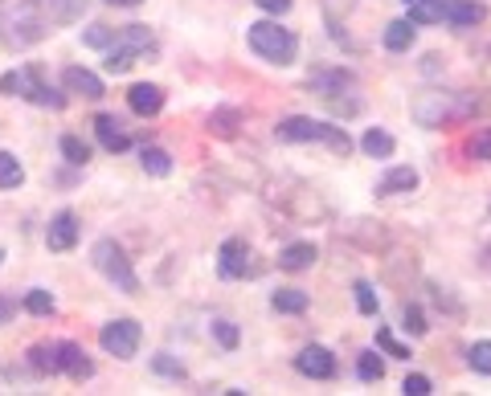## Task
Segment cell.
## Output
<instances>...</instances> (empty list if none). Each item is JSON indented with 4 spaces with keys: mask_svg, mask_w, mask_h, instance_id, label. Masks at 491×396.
I'll list each match as a JSON object with an SVG mask.
<instances>
[{
    "mask_svg": "<svg viewBox=\"0 0 491 396\" xmlns=\"http://www.w3.org/2000/svg\"><path fill=\"white\" fill-rule=\"evenodd\" d=\"M29 364H33L37 372H58V344H37L33 352H29Z\"/></svg>",
    "mask_w": 491,
    "mask_h": 396,
    "instance_id": "obj_24",
    "label": "cell"
},
{
    "mask_svg": "<svg viewBox=\"0 0 491 396\" xmlns=\"http://www.w3.org/2000/svg\"><path fill=\"white\" fill-rule=\"evenodd\" d=\"M25 180V167L13 151H0V188H17Z\"/></svg>",
    "mask_w": 491,
    "mask_h": 396,
    "instance_id": "obj_22",
    "label": "cell"
},
{
    "mask_svg": "<svg viewBox=\"0 0 491 396\" xmlns=\"http://www.w3.org/2000/svg\"><path fill=\"white\" fill-rule=\"evenodd\" d=\"M414 188H418V172H414V167H393V172H385V180L377 184V193L393 196V193H414Z\"/></svg>",
    "mask_w": 491,
    "mask_h": 396,
    "instance_id": "obj_16",
    "label": "cell"
},
{
    "mask_svg": "<svg viewBox=\"0 0 491 396\" xmlns=\"http://www.w3.org/2000/svg\"><path fill=\"white\" fill-rule=\"evenodd\" d=\"M217 270H222V278H246V274H250V246H246L241 238H230L222 246Z\"/></svg>",
    "mask_w": 491,
    "mask_h": 396,
    "instance_id": "obj_8",
    "label": "cell"
},
{
    "mask_svg": "<svg viewBox=\"0 0 491 396\" xmlns=\"http://www.w3.org/2000/svg\"><path fill=\"white\" fill-rule=\"evenodd\" d=\"M74 241H78V217H74V212H58V217L50 220L45 246L54 249V254H66V249H74Z\"/></svg>",
    "mask_w": 491,
    "mask_h": 396,
    "instance_id": "obj_9",
    "label": "cell"
},
{
    "mask_svg": "<svg viewBox=\"0 0 491 396\" xmlns=\"http://www.w3.org/2000/svg\"><path fill=\"white\" fill-rule=\"evenodd\" d=\"M214 335H217V344H222L225 352H233V347H238V327H233L230 319H214Z\"/></svg>",
    "mask_w": 491,
    "mask_h": 396,
    "instance_id": "obj_31",
    "label": "cell"
},
{
    "mask_svg": "<svg viewBox=\"0 0 491 396\" xmlns=\"http://www.w3.org/2000/svg\"><path fill=\"white\" fill-rule=\"evenodd\" d=\"M95 135H98V143H103L107 151H127V148H132V140H127L123 123H119L115 115H98L95 119Z\"/></svg>",
    "mask_w": 491,
    "mask_h": 396,
    "instance_id": "obj_13",
    "label": "cell"
},
{
    "mask_svg": "<svg viewBox=\"0 0 491 396\" xmlns=\"http://www.w3.org/2000/svg\"><path fill=\"white\" fill-rule=\"evenodd\" d=\"M140 164H143V172H152V176H168L172 172V156L164 148H143Z\"/></svg>",
    "mask_w": 491,
    "mask_h": 396,
    "instance_id": "obj_20",
    "label": "cell"
},
{
    "mask_svg": "<svg viewBox=\"0 0 491 396\" xmlns=\"http://www.w3.org/2000/svg\"><path fill=\"white\" fill-rule=\"evenodd\" d=\"M467 364H471L479 376H491V339H483V344H475L471 352H467Z\"/></svg>",
    "mask_w": 491,
    "mask_h": 396,
    "instance_id": "obj_27",
    "label": "cell"
},
{
    "mask_svg": "<svg viewBox=\"0 0 491 396\" xmlns=\"http://www.w3.org/2000/svg\"><path fill=\"white\" fill-rule=\"evenodd\" d=\"M402 392H405V396H430V392H434V384H430L426 376H405Z\"/></svg>",
    "mask_w": 491,
    "mask_h": 396,
    "instance_id": "obj_34",
    "label": "cell"
},
{
    "mask_svg": "<svg viewBox=\"0 0 491 396\" xmlns=\"http://www.w3.org/2000/svg\"><path fill=\"white\" fill-rule=\"evenodd\" d=\"M107 4H123V9H135L140 0H107Z\"/></svg>",
    "mask_w": 491,
    "mask_h": 396,
    "instance_id": "obj_39",
    "label": "cell"
},
{
    "mask_svg": "<svg viewBox=\"0 0 491 396\" xmlns=\"http://www.w3.org/2000/svg\"><path fill=\"white\" fill-rule=\"evenodd\" d=\"M295 368L304 372V376H312V380H332L336 376V356L328 352V347H304V352L295 356Z\"/></svg>",
    "mask_w": 491,
    "mask_h": 396,
    "instance_id": "obj_7",
    "label": "cell"
},
{
    "mask_svg": "<svg viewBox=\"0 0 491 396\" xmlns=\"http://www.w3.org/2000/svg\"><path fill=\"white\" fill-rule=\"evenodd\" d=\"M405 331L426 335V319H422V310H418V307H405Z\"/></svg>",
    "mask_w": 491,
    "mask_h": 396,
    "instance_id": "obj_35",
    "label": "cell"
},
{
    "mask_svg": "<svg viewBox=\"0 0 491 396\" xmlns=\"http://www.w3.org/2000/svg\"><path fill=\"white\" fill-rule=\"evenodd\" d=\"M54 307H58V302H54V294H50V291H29L25 294V310H29V315H54Z\"/></svg>",
    "mask_w": 491,
    "mask_h": 396,
    "instance_id": "obj_26",
    "label": "cell"
},
{
    "mask_svg": "<svg viewBox=\"0 0 491 396\" xmlns=\"http://www.w3.org/2000/svg\"><path fill=\"white\" fill-rule=\"evenodd\" d=\"M442 17H447L455 29H471L487 17V9H483L479 0H447V13H442Z\"/></svg>",
    "mask_w": 491,
    "mask_h": 396,
    "instance_id": "obj_12",
    "label": "cell"
},
{
    "mask_svg": "<svg viewBox=\"0 0 491 396\" xmlns=\"http://www.w3.org/2000/svg\"><path fill=\"white\" fill-rule=\"evenodd\" d=\"M58 372H66V376H74V380H86L95 368H90L86 352H82L78 344H58Z\"/></svg>",
    "mask_w": 491,
    "mask_h": 396,
    "instance_id": "obj_14",
    "label": "cell"
},
{
    "mask_svg": "<svg viewBox=\"0 0 491 396\" xmlns=\"http://www.w3.org/2000/svg\"><path fill=\"white\" fill-rule=\"evenodd\" d=\"M90 262H95V270L103 274L107 282H115L123 294H135V291H140V278H135V270H132V262H127L123 246H115L111 238L95 241V249H90Z\"/></svg>",
    "mask_w": 491,
    "mask_h": 396,
    "instance_id": "obj_2",
    "label": "cell"
},
{
    "mask_svg": "<svg viewBox=\"0 0 491 396\" xmlns=\"http://www.w3.org/2000/svg\"><path fill=\"white\" fill-rule=\"evenodd\" d=\"M250 50L259 58H267V62L286 66L295 58V50H299V41H295L291 29L275 25V21H259V25H250Z\"/></svg>",
    "mask_w": 491,
    "mask_h": 396,
    "instance_id": "obj_4",
    "label": "cell"
},
{
    "mask_svg": "<svg viewBox=\"0 0 491 396\" xmlns=\"http://www.w3.org/2000/svg\"><path fill=\"white\" fill-rule=\"evenodd\" d=\"M50 21H78L86 13V0H41Z\"/></svg>",
    "mask_w": 491,
    "mask_h": 396,
    "instance_id": "obj_19",
    "label": "cell"
},
{
    "mask_svg": "<svg viewBox=\"0 0 491 396\" xmlns=\"http://www.w3.org/2000/svg\"><path fill=\"white\" fill-rule=\"evenodd\" d=\"M447 13V0H410V25H434Z\"/></svg>",
    "mask_w": 491,
    "mask_h": 396,
    "instance_id": "obj_17",
    "label": "cell"
},
{
    "mask_svg": "<svg viewBox=\"0 0 491 396\" xmlns=\"http://www.w3.org/2000/svg\"><path fill=\"white\" fill-rule=\"evenodd\" d=\"M357 376H360V380H368V384L385 376V364L377 360V352H365V356H360V360H357Z\"/></svg>",
    "mask_w": 491,
    "mask_h": 396,
    "instance_id": "obj_28",
    "label": "cell"
},
{
    "mask_svg": "<svg viewBox=\"0 0 491 396\" xmlns=\"http://www.w3.org/2000/svg\"><path fill=\"white\" fill-rule=\"evenodd\" d=\"M152 45V33H148V25H127L115 33V41L107 45V70L111 74H127L135 66V58H140L143 50Z\"/></svg>",
    "mask_w": 491,
    "mask_h": 396,
    "instance_id": "obj_5",
    "label": "cell"
},
{
    "mask_svg": "<svg viewBox=\"0 0 491 396\" xmlns=\"http://www.w3.org/2000/svg\"><path fill=\"white\" fill-rule=\"evenodd\" d=\"M275 135L286 143H328L340 156L352 151L349 131H344V127H332V123H320V119H283V123L275 127Z\"/></svg>",
    "mask_w": 491,
    "mask_h": 396,
    "instance_id": "obj_1",
    "label": "cell"
},
{
    "mask_svg": "<svg viewBox=\"0 0 491 396\" xmlns=\"http://www.w3.org/2000/svg\"><path fill=\"white\" fill-rule=\"evenodd\" d=\"M405 4H410V0H405Z\"/></svg>",
    "mask_w": 491,
    "mask_h": 396,
    "instance_id": "obj_41",
    "label": "cell"
},
{
    "mask_svg": "<svg viewBox=\"0 0 491 396\" xmlns=\"http://www.w3.org/2000/svg\"><path fill=\"white\" fill-rule=\"evenodd\" d=\"M357 307L365 310V315H377V294L368 282H357Z\"/></svg>",
    "mask_w": 491,
    "mask_h": 396,
    "instance_id": "obj_33",
    "label": "cell"
},
{
    "mask_svg": "<svg viewBox=\"0 0 491 396\" xmlns=\"http://www.w3.org/2000/svg\"><path fill=\"white\" fill-rule=\"evenodd\" d=\"M152 368L160 372V376H185V368H180L177 360H168V356H156V360H152Z\"/></svg>",
    "mask_w": 491,
    "mask_h": 396,
    "instance_id": "obj_36",
    "label": "cell"
},
{
    "mask_svg": "<svg viewBox=\"0 0 491 396\" xmlns=\"http://www.w3.org/2000/svg\"><path fill=\"white\" fill-rule=\"evenodd\" d=\"M127 103H132L135 115H160V106H164V90L152 86V82H140V86L127 90Z\"/></svg>",
    "mask_w": 491,
    "mask_h": 396,
    "instance_id": "obj_11",
    "label": "cell"
},
{
    "mask_svg": "<svg viewBox=\"0 0 491 396\" xmlns=\"http://www.w3.org/2000/svg\"><path fill=\"white\" fill-rule=\"evenodd\" d=\"M62 156L70 159V164H86V159H90V148L78 140V135H66V140H62Z\"/></svg>",
    "mask_w": 491,
    "mask_h": 396,
    "instance_id": "obj_30",
    "label": "cell"
},
{
    "mask_svg": "<svg viewBox=\"0 0 491 396\" xmlns=\"http://www.w3.org/2000/svg\"><path fill=\"white\" fill-rule=\"evenodd\" d=\"M13 315V299H0V323Z\"/></svg>",
    "mask_w": 491,
    "mask_h": 396,
    "instance_id": "obj_38",
    "label": "cell"
},
{
    "mask_svg": "<svg viewBox=\"0 0 491 396\" xmlns=\"http://www.w3.org/2000/svg\"><path fill=\"white\" fill-rule=\"evenodd\" d=\"M315 257H320V249H315L312 241H295V246H286L283 254H278V266L299 274V270H307V266H315Z\"/></svg>",
    "mask_w": 491,
    "mask_h": 396,
    "instance_id": "obj_15",
    "label": "cell"
},
{
    "mask_svg": "<svg viewBox=\"0 0 491 396\" xmlns=\"http://www.w3.org/2000/svg\"><path fill=\"white\" fill-rule=\"evenodd\" d=\"M140 323L135 319H115V323H107L103 331H98V344H103V352L119 356V360H132L135 352H140Z\"/></svg>",
    "mask_w": 491,
    "mask_h": 396,
    "instance_id": "obj_6",
    "label": "cell"
},
{
    "mask_svg": "<svg viewBox=\"0 0 491 396\" xmlns=\"http://www.w3.org/2000/svg\"><path fill=\"white\" fill-rule=\"evenodd\" d=\"M82 41H86L90 50H107V45L115 41V29H107V25H90L86 33H82Z\"/></svg>",
    "mask_w": 491,
    "mask_h": 396,
    "instance_id": "obj_29",
    "label": "cell"
},
{
    "mask_svg": "<svg viewBox=\"0 0 491 396\" xmlns=\"http://www.w3.org/2000/svg\"><path fill=\"white\" fill-rule=\"evenodd\" d=\"M0 90H5V94H13V98H29V103L33 106H66V98L58 94L54 86H45L41 82V70H37V66H21V70H9L5 74V78H0Z\"/></svg>",
    "mask_w": 491,
    "mask_h": 396,
    "instance_id": "obj_3",
    "label": "cell"
},
{
    "mask_svg": "<svg viewBox=\"0 0 491 396\" xmlns=\"http://www.w3.org/2000/svg\"><path fill=\"white\" fill-rule=\"evenodd\" d=\"M360 148H365L373 159H385V156H393V135H389V131H381V127H373V131H365Z\"/></svg>",
    "mask_w": 491,
    "mask_h": 396,
    "instance_id": "obj_21",
    "label": "cell"
},
{
    "mask_svg": "<svg viewBox=\"0 0 491 396\" xmlns=\"http://www.w3.org/2000/svg\"><path fill=\"white\" fill-rule=\"evenodd\" d=\"M62 82H66V90H70V94H82V98H90V103L107 94V90H103V78H98V74H90V70H82V66H70V70L62 74Z\"/></svg>",
    "mask_w": 491,
    "mask_h": 396,
    "instance_id": "obj_10",
    "label": "cell"
},
{
    "mask_svg": "<svg viewBox=\"0 0 491 396\" xmlns=\"http://www.w3.org/2000/svg\"><path fill=\"white\" fill-rule=\"evenodd\" d=\"M262 13H270V17H283L286 9H291V0H254Z\"/></svg>",
    "mask_w": 491,
    "mask_h": 396,
    "instance_id": "obj_37",
    "label": "cell"
},
{
    "mask_svg": "<svg viewBox=\"0 0 491 396\" xmlns=\"http://www.w3.org/2000/svg\"><path fill=\"white\" fill-rule=\"evenodd\" d=\"M410 45H414V25L410 21H389V25H385V50L405 53Z\"/></svg>",
    "mask_w": 491,
    "mask_h": 396,
    "instance_id": "obj_18",
    "label": "cell"
},
{
    "mask_svg": "<svg viewBox=\"0 0 491 396\" xmlns=\"http://www.w3.org/2000/svg\"><path fill=\"white\" fill-rule=\"evenodd\" d=\"M467 156L491 164V127H479V131L471 135V143H467Z\"/></svg>",
    "mask_w": 491,
    "mask_h": 396,
    "instance_id": "obj_25",
    "label": "cell"
},
{
    "mask_svg": "<svg viewBox=\"0 0 491 396\" xmlns=\"http://www.w3.org/2000/svg\"><path fill=\"white\" fill-rule=\"evenodd\" d=\"M377 344H381L389 356H397V360H410V347H402V344H397V339H393V335L385 331V327H381V331H377Z\"/></svg>",
    "mask_w": 491,
    "mask_h": 396,
    "instance_id": "obj_32",
    "label": "cell"
},
{
    "mask_svg": "<svg viewBox=\"0 0 491 396\" xmlns=\"http://www.w3.org/2000/svg\"><path fill=\"white\" fill-rule=\"evenodd\" d=\"M0 262H5V249H0Z\"/></svg>",
    "mask_w": 491,
    "mask_h": 396,
    "instance_id": "obj_40",
    "label": "cell"
},
{
    "mask_svg": "<svg viewBox=\"0 0 491 396\" xmlns=\"http://www.w3.org/2000/svg\"><path fill=\"white\" fill-rule=\"evenodd\" d=\"M270 307L283 310V315H299V310H307V294L304 291H275Z\"/></svg>",
    "mask_w": 491,
    "mask_h": 396,
    "instance_id": "obj_23",
    "label": "cell"
}]
</instances>
